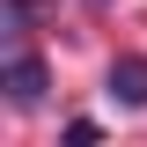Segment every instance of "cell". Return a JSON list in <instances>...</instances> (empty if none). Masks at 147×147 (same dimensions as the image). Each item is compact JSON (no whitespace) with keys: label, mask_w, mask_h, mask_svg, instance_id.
Returning <instances> with one entry per match:
<instances>
[{"label":"cell","mask_w":147,"mask_h":147,"mask_svg":"<svg viewBox=\"0 0 147 147\" xmlns=\"http://www.w3.org/2000/svg\"><path fill=\"white\" fill-rule=\"evenodd\" d=\"M44 88H52V74H44V59L15 44V59H7V103H15V110H37V103H44Z\"/></svg>","instance_id":"cell-1"},{"label":"cell","mask_w":147,"mask_h":147,"mask_svg":"<svg viewBox=\"0 0 147 147\" xmlns=\"http://www.w3.org/2000/svg\"><path fill=\"white\" fill-rule=\"evenodd\" d=\"M110 96H118L125 110H147V59H140V52L110 59Z\"/></svg>","instance_id":"cell-2"},{"label":"cell","mask_w":147,"mask_h":147,"mask_svg":"<svg viewBox=\"0 0 147 147\" xmlns=\"http://www.w3.org/2000/svg\"><path fill=\"white\" fill-rule=\"evenodd\" d=\"M30 22H37V0H7V37H15V44L30 37Z\"/></svg>","instance_id":"cell-3"}]
</instances>
